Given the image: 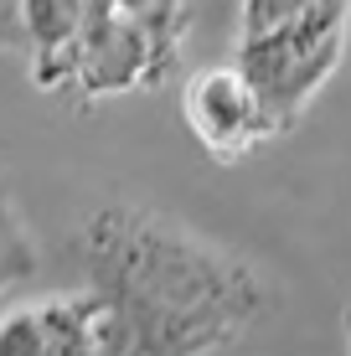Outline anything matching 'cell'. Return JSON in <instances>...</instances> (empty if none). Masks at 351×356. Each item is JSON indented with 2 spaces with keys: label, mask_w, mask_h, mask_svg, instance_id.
I'll list each match as a JSON object with an SVG mask.
<instances>
[{
  "label": "cell",
  "mask_w": 351,
  "mask_h": 356,
  "mask_svg": "<svg viewBox=\"0 0 351 356\" xmlns=\"http://www.w3.org/2000/svg\"><path fill=\"white\" fill-rule=\"evenodd\" d=\"M0 356H47L42 310L36 305H10L0 315Z\"/></svg>",
  "instance_id": "5"
},
{
  "label": "cell",
  "mask_w": 351,
  "mask_h": 356,
  "mask_svg": "<svg viewBox=\"0 0 351 356\" xmlns=\"http://www.w3.org/2000/svg\"><path fill=\"white\" fill-rule=\"evenodd\" d=\"M21 268H26V248H21L16 227L6 222V212H0V284H6L10 274H21Z\"/></svg>",
  "instance_id": "7"
},
{
  "label": "cell",
  "mask_w": 351,
  "mask_h": 356,
  "mask_svg": "<svg viewBox=\"0 0 351 356\" xmlns=\"http://www.w3.org/2000/svg\"><path fill=\"white\" fill-rule=\"evenodd\" d=\"M186 119H191L197 140L207 145L217 161H243L259 140L279 134L274 119H269V108H263L259 93H253V83L238 67L197 72L191 88H186Z\"/></svg>",
  "instance_id": "3"
},
{
  "label": "cell",
  "mask_w": 351,
  "mask_h": 356,
  "mask_svg": "<svg viewBox=\"0 0 351 356\" xmlns=\"http://www.w3.org/2000/svg\"><path fill=\"white\" fill-rule=\"evenodd\" d=\"M310 0H243V36H263L279 31L284 21H295Z\"/></svg>",
  "instance_id": "6"
},
{
  "label": "cell",
  "mask_w": 351,
  "mask_h": 356,
  "mask_svg": "<svg viewBox=\"0 0 351 356\" xmlns=\"http://www.w3.org/2000/svg\"><path fill=\"white\" fill-rule=\"evenodd\" d=\"M346 10H351V0H310L279 31L243 36V42H238L233 67L253 83V93L269 108V119H274L279 134L305 114V104L320 93V83L341 63Z\"/></svg>",
  "instance_id": "2"
},
{
  "label": "cell",
  "mask_w": 351,
  "mask_h": 356,
  "mask_svg": "<svg viewBox=\"0 0 351 356\" xmlns=\"http://www.w3.org/2000/svg\"><path fill=\"white\" fill-rule=\"evenodd\" d=\"M83 72V42L72 36V42H52V47H36V63H31V83L47 93L67 88V83H78Z\"/></svg>",
  "instance_id": "4"
},
{
  "label": "cell",
  "mask_w": 351,
  "mask_h": 356,
  "mask_svg": "<svg viewBox=\"0 0 351 356\" xmlns=\"http://www.w3.org/2000/svg\"><path fill=\"white\" fill-rule=\"evenodd\" d=\"M88 268L124 315L129 351H227L263 321L259 274L135 212L88 222Z\"/></svg>",
  "instance_id": "1"
}]
</instances>
